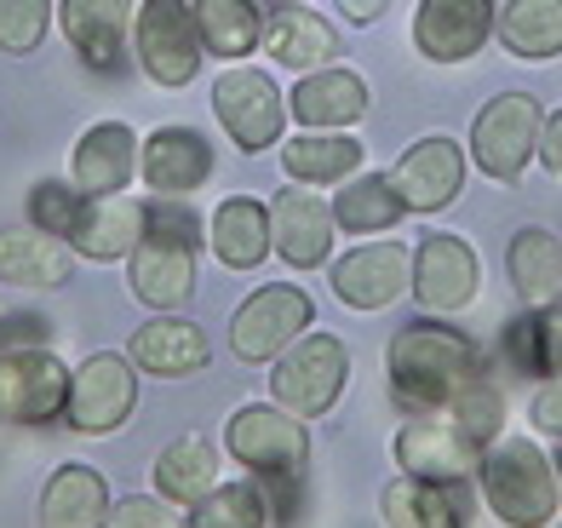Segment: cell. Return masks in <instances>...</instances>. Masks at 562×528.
Listing matches in <instances>:
<instances>
[{
	"label": "cell",
	"mask_w": 562,
	"mask_h": 528,
	"mask_svg": "<svg viewBox=\"0 0 562 528\" xmlns=\"http://www.w3.org/2000/svg\"><path fill=\"white\" fill-rule=\"evenodd\" d=\"M104 528H190V517L172 506L161 494H126L110 506V523Z\"/></svg>",
	"instance_id": "39"
},
{
	"label": "cell",
	"mask_w": 562,
	"mask_h": 528,
	"mask_svg": "<svg viewBox=\"0 0 562 528\" xmlns=\"http://www.w3.org/2000/svg\"><path fill=\"white\" fill-rule=\"evenodd\" d=\"M138 179V133L126 121H92V127L75 138L69 156V184L87 195H115Z\"/></svg>",
	"instance_id": "22"
},
{
	"label": "cell",
	"mask_w": 562,
	"mask_h": 528,
	"mask_svg": "<svg viewBox=\"0 0 562 528\" xmlns=\"http://www.w3.org/2000/svg\"><path fill=\"white\" fill-rule=\"evenodd\" d=\"M385 368H391V402L402 414L442 419L453 396L471 380H482V350L453 322H407L385 345Z\"/></svg>",
	"instance_id": "1"
},
{
	"label": "cell",
	"mask_w": 562,
	"mask_h": 528,
	"mask_svg": "<svg viewBox=\"0 0 562 528\" xmlns=\"http://www.w3.org/2000/svg\"><path fill=\"white\" fill-rule=\"evenodd\" d=\"M110 483L92 465H58L41 488V528H104L110 523Z\"/></svg>",
	"instance_id": "29"
},
{
	"label": "cell",
	"mask_w": 562,
	"mask_h": 528,
	"mask_svg": "<svg viewBox=\"0 0 562 528\" xmlns=\"http://www.w3.org/2000/svg\"><path fill=\"white\" fill-rule=\"evenodd\" d=\"M327 282H334V299L350 311H391L414 288V247H402L391 236H368L345 259H334Z\"/></svg>",
	"instance_id": "12"
},
{
	"label": "cell",
	"mask_w": 562,
	"mask_h": 528,
	"mask_svg": "<svg viewBox=\"0 0 562 528\" xmlns=\"http://www.w3.org/2000/svg\"><path fill=\"white\" fill-rule=\"evenodd\" d=\"M551 465H557V483H562V448H557V460H551Z\"/></svg>",
	"instance_id": "46"
},
{
	"label": "cell",
	"mask_w": 562,
	"mask_h": 528,
	"mask_svg": "<svg viewBox=\"0 0 562 528\" xmlns=\"http://www.w3.org/2000/svg\"><path fill=\"white\" fill-rule=\"evenodd\" d=\"M407 218V201L396 195L391 172H362V179H345L334 190V224L339 236H379V231H396Z\"/></svg>",
	"instance_id": "34"
},
{
	"label": "cell",
	"mask_w": 562,
	"mask_h": 528,
	"mask_svg": "<svg viewBox=\"0 0 562 528\" xmlns=\"http://www.w3.org/2000/svg\"><path fill=\"white\" fill-rule=\"evenodd\" d=\"M133 18L138 0H58V30L75 46V58L98 75L126 69V46H133Z\"/></svg>",
	"instance_id": "16"
},
{
	"label": "cell",
	"mask_w": 562,
	"mask_h": 528,
	"mask_svg": "<svg viewBox=\"0 0 562 528\" xmlns=\"http://www.w3.org/2000/svg\"><path fill=\"white\" fill-rule=\"evenodd\" d=\"M64 241L75 247V259H126L133 247L144 241V201L138 195H87L81 190V207H75V224L64 231Z\"/></svg>",
	"instance_id": "19"
},
{
	"label": "cell",
	"mask_w": 562,
	"mask_h": 528,
	"mask_svg": "<svg viewBox=\"0 0 562 528\" xmlns=\"http://www.w3.org/2000/svg\"><path fill=\"white\" fill-rule=\"evenodd\" d=\"M64 396H69V368L58 362V345L0 357V419L53 425V419H64Z\"/></svg>",
	"instance_id": "14"
},
{
	"label": "cell",
	"mask_w": 562,
	"mask_h": 528,
	"mask_svg": "<svg viewBox=\"0 0 562 528\" xmlns=\"http://www.w3.org/2000/svg\"><path fill=\"white\" fill-rule=\"evenodd\" d=\"M533 161H540L551 179H562V104L540 121V149H533Z\"/></svg>",
	"instance_id": "44"
},
{
	"label": "cell",
	"mask_w": 562,
	"mask_h": 528,
	"mask_svg": "<svg viewBox=\"0 0 562 528\" xmlns=\"http://www.w3.org/2000/svg\"><path fill=\"white\" fill-rule=\"evenodd\" d=\"M425 316H465L482 293V254L465 236H448V231H430L414 254V288Z\"/></svg>",
	"instance_id": "11"
},
{
	"label": "cell",
	"mask_w": 562,
	"mask_h": 528,
	"mask_svg": "<svg viewBox=\"0 0 562 528\" xmlns=\"http://www.w3.org/2000/svg\"><path fill=\"white\" fill-rule=\"evenodd\" d=\"M368 81L345 64H327V69H311L299 75V87L288 92V115L299 121V127L311 133H350L356 121L368 115Z\"/></svg>",
	"instance_id": "20"
},
{
	"label": "cell",
	"mask_w": 562,
	"mask_h": 528,
	"mask_svg": "<svg viewBox=\"0 0 562 528\" xmlns=\"http://www.w3.org/2000/svg\"><path fill=\"white\" fill-rule=\"evenodd\" d=\"M53 30V0H0V53H35Z\"/></svg>",
	"instance_id": "37"
},
{
	"label": "cell",
	"mask_w": 562,
	"mask_h": 528,
	"mask_svg": "<svg viewBox=\"0 0 562 528\" xmlns=\"http://www.w3.org/2000/svg\"><path fill=\"white\" fill-rule=\"evenodd\" d=\"M138 408V368L121 350H92L81 368H69L64 425L81 437H115Z\"/></svg>",
	"instance_id": "7"
},
{
	"label": "cell",
	"mask_w": 562,
	"mask_h": 528,
	"mask_svg": "<svg viewBox=\"0 0 562 528\" xmlns=\"http://www.w3.org/2000/svg\"><path fill=\"white\" fill-rule=\"evenodd\" d=\"M551 528H562V517H557V523H551Z\"/></svg>",
	"instance_id": "47"
},
{
	"label": "cell",
	"mask_w": 562,
	"mask_h": 528,
	"mask_svg": "<svg viewBox=\"0 0 562 528\" xmlns=\"http://www.w3.org/2000/svg\"><path fill=\"white\" fill-rule=\"evenodd\" d=\"M448 425H459L476 448H488L494 437H499V425H505V396H499V385L482 373V380H471L465 391L453 396V408L442 414Z\"/></svg>",
	"instance_id": "36"
},
{
	"label": "cell",
	"mask_w": 562,
	"mask_h": 528,
	"mask_svg": "<svg viewBox=\"0 0 562 528\" xmlns=\"http://www.w3.org/2000/svg\"><path fill=\"white\" fill-rule=\"evenodd\" d=\"M334 236H339L334 201H322L316 190H304V184L276 190V201H270V241H276L281 265L322 270L327 254H334Z\"/></svg>",
	"instance_id": "17"
},
{
	"label": "cell",
	"mask_w": 562,
	"mask_h": 528,
	"mask_svg": "<svg viewBox=\"0 0 562 528\" xmlns=\"http://www.w3.org/2000/svg\"><path fill=\"white\" fill-rule=\"evenodd\" d=\"M505 276L522 311H551L562 305V236L546 224H522L505 247Z\"/></svg>",
	"instance_id": "26"
},
{
	"label": "cell",
	"mask_w": 562,
	"mask_h": 528,
	"mask_svg": "<svg viewBox=\"0 0 562 528\" xmlns=\"http://www.w3.org/2000/svg\"><path fill=\"white\" fill-rule=\"evenodd\" d=\"M75 207H81V190H75L69 179H41V184H30V201H23L30 224L46 231V236H64L75 224Z\"/></svg>",
	"instance_id": "38"
},
{
	"label": "cell",
	"mask_w": 562,
	"mask_h": 528,
	"mask_svg": "<svg viewBox=\"0 0 562 528\" xmlns=\"http://www.w3.org/2000/svg\"><path fill=\"white\" fill-rule=\"evenodd\" d=\"M540 121L546 110L528 92H499L482 104V115L471 121V167L494 184H517L533 149H540Z\"/></svg>",
	"instance_id": "8"
},
{
	"label": "cell",
	"mask_w": 562,
	"mask_h": 528,
	"mask_svg": "<svg viewBox=\"0 0 562 528\" xmlns=\"http://www.w3.org/2000/svg\"><path fill=\"white\" fill-rule=\"evenodd\" d=\"M138 172L156 195H195L213 179V144L184 121H167L138 144Z\"/></svg>",
	"instance_id": "21"
},
{
	"label": "cell",
	"mask_w": 562,
	"mask_h": 528,
	"mask_svg": "<svg viewBox=\"0 0 562 528\" xmlns=\"http://www.w3.org/2000/svg\"><path fill=\"white\" fill-rule=\"evenodd\" d=\"M476 494L505 528H551L562 512V483L533 437H494L476 460Z\"/></svg>",
	"instance_id": "3"
},
{
	"label": "cell",
	"mask_w": 562,
	"mask_h": 528,
	"mask_svg": "<svg viewBox=\"0 0 562 528\" xmlns=\"http://www.w3.org/2000/svg\"><path fill=\"white\" fill-rule=\"evenodd\" d=\"M207 241V224L184 207V195L144 201V241L126 254V288L149 311H184L195 293V254Z\"/></svg>",
	"instance_id": "2"
},
{
	"label": "cell",
	"mask_w": 562,
	"mask_h": 528,
	"mask_svg": "<svg viewBox=\"0 0 562 528\" xmlns=\"http://www.w3.org/2000/svg\"><path fill=\"white\" fill-rule=\"evenodd\" d=\"M53 345H58L53 316H41V311L0 316V357H12V350H53Z\"/></svg>",
	"instance_id": "40"
},
{
	"label": "cell",
	"mask_w": 562,
	"mask_h": 528,
	"mask_svg": "<svg viewBox=\"0 0 562 528\" xmlns=\"http://www.w3.org/2000/svg\"><path fill=\"white\" fill-rule=\"evenodd\" d=\"M213 115L218 127L229 133V144L241 149V156H265V149L281 138V87L270 81L265 69L252 64H229L218 81H213Z\"/></svg>",
	"instance_id": "10"
},
{
	"label": "cell",
	"mask_w": 562,
	"mask_h": 528,
	"mask_svg": "<svg viewBox=\"0 0 562 528\" xmlns=\"http://www.w3.org/2000/svg\"><path fill=\"white\" fill-rule=\"evenodd\" d=\"M505 362L517 373H540V339H533V311H522L505 328Z\"/></svg>",
	"instance_id": "42"
},
{
	"label": "cell",
	"mask_w": 562,
	"mask_h": 528,
	"mask_svg": "<svg viewBox=\"0 0 562 528\" xmlns=\"http://www.w3.org/2000/svg\"><path fill=\"white\" fill-rule=\"evenodd\" d=\"M224 454L252 476H270V483H288L311 460V431L304 419L288 414L281 402H241L236 414L224 419Z\"/></svg>",
	"instance_id": "4"
},
{
	"label": "cell",
	"mask_w": 562,
	"mask_h": 528,
	"mask_svg": "<svg viewBox=\"0 0 562 528\" xmlns=\"http://www.w3.org/2000/svg\"><path fill=\"white\" fill-rule=\"evenodd\" d=\"M75 276V247L46 231H0V288H64Z\"/></svg>",
	"instance_id": "28"
},
{
	"label": "cell",
	"mask_w": 562,
	"mask_h": 528,
	"mask_svg": "<svg viewBox=\"0 0 562 528\" xmlns=\"http://www.w3.org/2000/svg\"><path fill=\"white\" fill-rule=\"evenodd\" d=\"M391 454L407 476H430V483H448V476H471L482 448L448 419H407L391 437Z\"/></svg>",
	"instance_id": "23"
},
{
	"label": "cell",
	"mask_w": 562,
	"mask_h": 528,
	"mask_svg": "<svg viewBox=\"0 0 562 528\" xmlns=\"http://www.w3.org/2000/svg\"><path fill=\"white\" fill-rule=\"evenodd\" d=\"M379 517H385V528H471L476 523V488H471V476L430 483V476L402 471L379 494Z\"/></svg>",
	"instance_id": "15"
},
{
	"label": "cell",
	"mask_w": 562,
	"mask_h": 528,
	"mask_svg": "<svg viewBox=\"0 0 562 528\" xmlns=\"http://www.w3.org/2000/svg\"><path fill=\"white\" fill-rule=\"evenodd\" d=\"M494 41L522 64H557L562 58V0H499Z\"/></svg>",
	"instance_id": "30"
},
{
	"label": "cell",
	"mask_w": 562,
	"mask_h": 528,
	"mask_svg": "<svg viewBox=\"0 0 562 528\" xmlns=\"http://www.w3.org/2000/svg\"><path fill=\"white\" fill-rule=\"evenodd\" d=\"M276 7H288V0H276Z\"/></svg>",
	"instance_id": "48"
},
{
	"label": "cell",
	"mask_w": 562,
	"mask_h": 528,
	"mask_svg": "<svg viewBox=\"0 0 562 528\" xmlns=\"http://www.w3.org/2000/svg\"><path fill=\"white\" fill-rule=\"evenodd\" d=\"M528 425H533L540 437H557V442H562V373L540 380V391L528 396Z\"/></svg>",
	"instance_id": "41"
},
{
	"label": "cell",
	"mask_w": 562,
	"mask_h": 528,
	"mask_svg": "<svg viewBox=\"0 0 562 528\" xmlns=\"http://www.w3.org/2000/svg\"><path fill=\"white\" fill-rule=\"evenodd\" d=\"M494 41V0H419L414 53L430 64H471Z\"/></svg>",
	"instance_id": "18"
},
{
	"label": "cell",
	"mask_w": 562,
	"mask_h": 528,
	"mask_svg": "<svg viewBox=\"0 0 562 528\" xmlns=\"http://www.w3.org/2000/svg\"><path fill=\"white\" fill-rule=\"evenodd\" d=\"M201 53H213L224 64H247L265 46V12L259 0H190Z\"/></svg>",
	"instance_id": "32"
},
{
	"label": "cell",
	"mask_w": 562,
	"mask_h": 528,
	"mask_svg": "<svg viewBox=\"0 0 562 528\" xmlns=\"http://www.w3.org/2000/svg\"><path fill=\"white\" fill-rule=\"evenodd\" d=\"M207 247L224 270H259L276 241H270V201L259 195H224L207 218Z\"/></svg>",
	"instance_id": "24"
},
{
	"label": "cell",
	"mask_w": 562,
	"mask_h": 528,
	"mask_svg": "<svg viewBox=\"0 0 562 528\" xmlns=\"http://www.w3.org/2000/svg\"><path fill=\"white\" fill-rule=\"evenodd\" d=\"M533 339H540V373H562V305L533 311Z\"/></svg>",
	"instance_id": "43"
},
{
	"label": "cell",
	"mask_w": 562,
	"mask_h": 528,
	"mask_svg": "<svg viewBox=\"0 0 562 528\" xmlns=\"http://www.w3.org/2000/svg\"><path fill=\"white\" fill-rule=\"evenodd\" d=\"M391 184L407 201V213H448L465 190V149L448 133H425L396 156Z\"/></svg>",
	"instance_id": "13"
},
{
	"label": "cell",
	"mask_w": 562,
	"mask_h": 528,
	"mask_svg": "<svg viewBox=\"0 0 562 528\" xmlns=\"http://www.w3.org/2000/svg\"><path fill=\"white\" fill-rule=\"evenodd\" d=\"M339 12L350 18V23H379L391 12V0H339Z\"/></svg>",
	"instance_id": "45"
},
{
	"label": "cell",
	"mask_w": 562,
	"mask_h": 528,
	"mask_svg": "<svg viewBox=\"0 0 562 528\" xmlns=\"http://www.w3.org/2000/svg\"><path fill=\"white\" fill-rule=\"evenodd\" d=\"M218 442L213 437H172L161 448V460H156V494L172 499V506H195V499H207L218 488Z\"/></svg>",
	"instance_id": "33"
},
{
	"label": "cell",
	"mask_w": 562,
	"mask_h": 528,
	"mask_svg": "<svg viewBox=\"0 0 562 528\" xmlns=\"http://www.w3.org/2000/svg\"><path fill=\"white\" fill-rule=\"evenodd\" d=\"M311 322H316V305L299 282H265L241 299L236 316H229V350H236V362H247V368H270L281 350L311 334Z\"/></svg>",
	"instance_id": "5"
},
{
	"label": "cell",
	"mask_w": 562,
	"mask_h": 528,
	"mask_svg": "<svg viewBox=\"0 0 562 528\" xmlns=\"http://www.w3.org/2000/svg\"><path fill=\"white\" fill-rule=\"evenodd\" d=\"M190 528H270V506L259 483H218L190 506Z\"/></svg>",
	"instance_id": "35"
},
{
	"label": "cell",
	"mask_w": 562,
	"mask_h": 528,
	"mask_svg": "<svg viewBox=\"0 0 562 528\" xmlns=\"http://www.w3.org/2000/svg\"><path fill=\"white\" fill-rule=\"evenodd\" d=\"M281 172H288L293 184H304V190L345 184V179H356V172H362V138L299 127L288 144H281Z\"/></svg>",
	"instance_id": "31"
},
{
	"label": "cell",
	"mask_w": 562,
	"mask_h": 528,
	"mask_svg": "<svg viewBox=\"0 0 562 528\" xmlns=\"http://www.w3.org/2000/svg\"><path fill=\"white\" fill-rule=\"evenodd\" d=\"M259 53H270L281 69H299V75H311V69H327L339 58V30L327 23L322 12L311 7H276L265 18V46Z\"/></svg>",
	"instance_id": "27"
},
{
	"label": "cell",
	"mask_w": 562,
	"mask_h": 528,
	"mask_svg": "<svg viewBox=\"0 0 562 528\" xmlns=\"http://www.w3.org/2000/svg\"><path fill=\"white\" fill-rule=\"evenodd\" d=\"M350 380V345L339 334H304L270 368V402H281L299 419H322L345 396Z\"/></svg>",
	"instance_id": "6"
},
{
	"label": "cell",
	"mask_w": 562,
	"mask_h": 528,
	"mask_svg": "<svg viewBox=\"0 0 562 528\" xmlns=\"http://www.w3.org/2000/svg\"><path fill=\"white\" fill-rule=\"evenodd\" d=\"M133 58L167 92L195 81L207 53H201V30H195L190 0H144L133 18Z\"/></svg>",
	"instance_id": "9"
},
{
	"label": "cell",
	"mask_w": 562,
	"mask_h": 528,
	"mask_svg": "<svg viewBox=\"0 0 562 528\" xmlns=\"http://www.w3.org/2000/svg\"><path fill=\"white\" fill-rule=\"evenodd\" d=\"M126 357H133V368L149 373V380H190V373L207 368L213 345H207V334H201L195 322L167 311L161 322H144V328L133 334Z\"/></svg>",
	"instance_id": "25"
}]
</instances>
